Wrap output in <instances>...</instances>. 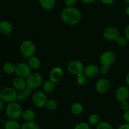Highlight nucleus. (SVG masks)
Listing matches in <instances>:
<instances>
[{"label":"nucleus","mask_w":129,"mask_h":129,"mask_svg":"<svg viewBox=\"0 0 129 129\" xmlns=\"http://www.w3.org/2000/svg\"><path fill=\"white\" fill-rule=\"evenodd\" d=\"M76 81L77 83L80 85H85L88 82V77L84 73H81L77 76Z\"/></svg>","instance_id":"nucleus-27"},{"label":"nucleus","mask_w":129,"mask_h":129,"mask_svg":"<svg viewBox=\"0 0 129 129\" xmlns=\"http://www.w3.org/2000/svg\"><path fill=\"white\" fill-rule=\"evenodd\" d=\"M28 86L32 89L37 88L42 84L43 78L41 74L38 73H31L26 79Z\"/></svg>","instance_id":"nucleus-7"},{"label":"nucleus","mask_w":129,"mask_h":129,"mask_svg":"<svg viewBox=\"0 0 129 129\" xmlns=\"http://www.w3.org/2000/svg\"><path fill=\"white\" fill-rule=\"evenodd\" d=\"M1 86H0V92H1Z\"/></svg>","instance_id":"nucleus-45"},{"label":"nucleus","mask_w":129,"mask_h":129,"mask_svg":"<svg viewBox=\"0 0 129 129\" xmlns=\"http://www.w3.org/2000/svg\"><path fill=\"white\" fill-rule=\"evenodd\" d=\"M15 73L17 76L26 79L31 73V69L28 64L23 62L19 63L16 66Z\"/></svg>","instance_id":"nucleus-8"},{"label":"nucleus","mask_w":129,"mask_h":129,"mask_svg":"<svg viewBox=\"0 0 129 129\" xmlns=\"http://www.w3.org/2000/svg\"><path fill=\"white\" fill-rule=\"evenodd\" d=\"M71 110L73 114L75 115H79L83 112V106L81 103L79 102H76L74 103L71 107Z\"/></svg>","instance_id":"nucleus-21"},{"label":"nucleus","mask_w":129,"mask_h":129,"mask_svg":"<svg viewBox=\"0 0 129 129\" xmlns=\"http://www.w3.org/2000/svg\"><path fill=\"white\" fill-rule=\"evenodd\" d=\"M1 125H0V129H1Z\"/></svg>","instance_id":"nucleus-46"},{"label":"nucleus","mask_w":129,"mask_h":129,"mask_svg":"<svg viewBox=\"0 0 129 129\" xmlns=\"http://www.w3.org/2000/svg\"><path fill=\"white\" fill-rule=\"evenodd\" d=\"M27 64L31 69H37L40 66V59L37 56L32 55L28 58Z\"/></svg>","instance_id":"nucleus-17"},{"label":"nucleus","mask_w":129,"mask_h":129,"mask_svg":"<svg viewBox=\"0 0 129 129\" xmlns=\"http://www.w3.org/2000/svg\"><path fill=\"white\" fill-rule=\"evenodd\" d=\"M23 110L18 103L12 102L8 103L6 108V114L10 119L18 120L22 116Z\"/></svg>","instance_id":"nucleus-2"},{"label":"nucleus","mask_w":129,"mask_h":129,"mask_svg":"<svg viewBox=\"0 0 129 129\" xmlns=\"http://www.w3.org/2000/svg\"><path fill=\"white\" fill-rule=\"evenodd\" d=\"M108 68L109 67L107 66L102 65V67L100 68V73L102 75H105V74H107L108 73Z\"/></svg>","instance_id":"nucleus-34"},{"label":"nucleus","mask_w":129,"mask_h":129,"mask_svg":"<svg viewBox=\"0 0 129 129\" xmlns=\"http://www.w3.org/2000/svg\"><path fill=\"white\" fill-rule=\"evenodd\" d=\"M12 84L14 88L18 91H22L27 86L26 79H24V78H20L18 76L14 78Z\"/></svg>","instance_id":"nucleus-15"},{"label":"nucleus","mask_w":129,"mask_h":129,"mask_svg":"<svg viewBox=\"0 0 129 129\" xmlns=\"http://www.w3.org/2000/svg\"><path fill=\"white\" fill-rule=\"evenodd\" d=\"M125 12H126V14H127V15L129 16V5L128 6H127V8H126Z\"/></svg>","instance_id":"nucleus-43"},{"label":"nucleus","mask_w":129,"mask_h":129,"mask_svg":"<svg viewBox=\"0 0 129 129\" xmlns=\"http://www.w3.org/2000/svg\"><path fill=\"white\" fill-rule=\"evenodd\" d=\"M116 42L117 44H118V45L120 47H123L127 44V39H126L125 37H123V36H120V35L117 39L116 40Z\"/></svg>","instance_id":"nucleus-29"},{"label":"nucleus","mask_w":129,"mask_h":129,"mask_svg":"<svg viewBox=\"0 0 129 129\" xmlns=\"http://www.w3.org/2000/svg\"><path fill=\"white\" fill-rule=\"evenodd\" d=\"M115 60V55L114 53L110 50L104 52L102 53L100 57V64L103 66H110L114 63Z\"/></svg>","instance_id":"nucleus-10"},{"label":"nucleus","mask_w":129,"mask_h":129,"mask_svg":"<svg viewBox=\"0 0 129 129\" xmlns=\"http://www.w3.org/2000/svg\"><path fill=\"white\" fill-rule=\"evenodd\" d=\"M73 129H90V127L88 123L82 122L78 123Z\"/></svg>","instance_id":"nucleus-30"},{"label":"nucleus","mask_w":129,"mask_h":129,"mask_svg":"<svg viewBox=\"0 0 129 129\" xmlns=\"http://www.w3.org/2000/svg\"><path fill=\"white\" fill-rule=\"evenodd\" d=\"M110 82L106 78H102L97 81L95 84V89L98 93H105L110 88Z\"/></svg>","instance_id":"nucleus-11"},{"label":"nucleus","mask_w":129,"mask_h":129,"mask_svg":"<svg viewBox=\"0 0 129 129\" xmlns=\"http://www.w3.org/2000/svg\"><path fill=\"white\" fill-rule=\"evenodd\" d=\"M45 108L49 111H54L57 108V103L54 100L48 99L45 105Z\"/></svg>","instance_id":"nucleus-26"},{"label":"nucleus","mask_w":129,"mask_h":129,"mask_svg":"<svg viewBox=\"0 0 129 129\" xmlns=\"http://www.w3.org/2000/svg\"><path fill=\"white\" fill-rule=\"evenodd\" d=\"M115 98L118 102L127 100L129 97V89L125 86L118 87L115 91Z\"/></svg>","instance_id":"nucleus-12"},{"label":"nucleus","mask_w":129,"mask_h":129,"mask_svg":"<svg viewBox=\"0 0 129 129\" xmlns=\"http://www.w3.org/2000/svg\"><path fill=\"white\" fill-rule=\"evenodd\" d=\"M26 98L27 97L26 96V95L24 94V93L22 91H19V92L17 94V100L18 102H23V101H25L26 99Z\"/></svg>","instance_id":"nucleus-31"},{"label":"nucleus","mask_w":129,"mask_h":129,"mask_svg":"<svg viewBox=\"0 0 129 129\" xmlns=\"http://www.w3.org/2000/svg\"><path fill=\"white\" fill-rule=\"evenodd\" d=\"M125 37L127 39V40L129 41V25H127L125 30Z\"/></svg>","instance_id":"nucleus-38"},{"label":"nucleus","mask_w":129,"mask_h":129,"mask_svg":"<svg viewBox=\"0 0 129 129\" xmlns=\"http://www.w3.org/2000/svg\"><path fill=\"white\" fill-rule=\"evenodd\" d=\"M120 36V31L117 28L110 26L104 30L103 37L105 40L110 42L116 41L117 38Z\"/></svg>","instance_id":"nucleus-9"},{"label":"nucleus","mask_w":129,"mask_h":129,"mask_svg":"<svg viewBox=\"0 0 129 129\" xmlns=\"http://www.w3.org/2000/svg\"><path fill=\"white\" fill-rule=\"evenodd\" d=\"M125 82L127 83V85L129 86V71L127 73V74H126L125 76Z\"/></svg>","instance_id":"nucleus-41"},{"label":"nucleus","mask_w":129,"mask_h":129,"mask_svg":"<svg viewBox=\"0 0 129 129\" xmlns=\"http://www.w3.org/2000/svg\"><path fill=\"white\" fill-rule=\"evenodd\" d=\"M47 100V97L45 92L42 91H37L31 95L32 103L37 108H42L45 107Z\"/></svg>","instance_id":"nucleus-5"},{"label":"nucleus","mask_w":129,"mask_h":129,"mask_svg":"<svg viewBox=\"0 0 129 129\" xmlns=\"http://www.w3.org/2000/svg\"><path fill=\"white\" fill-rule=\"evenodd\" d=\"M43 90L45 93H50L54 91L55 89V83L52 81L51 80H49L45 81L43 84Z\"/></svg>","instance_id":"nucleus-19"},{"label":"nucleus","mask_w":129,"mask_h":129,"mask_svg":"<svg viewBox=\"0 0 129 129\" xmlns=\"http://www.w3.org/2000/svg\"><path fill=\"white\" fill-rule=\"evenodd\" d=\"M88 121L89 123L92 125H98L101 122H102V119H101L100 116L98 115V114H91L88 118Z\"/></svg>","instance_id":"nucleus-25"},{"label":"nucleus","mask_w":129,"mask_h":129,"mask_svg":"<svg viewBox=\"0 0 129 129\" xmlns=\"http://www.w3.org/2000/svg\"><path fill=\"white\" fill-rule=\"evenodd\" d=\"M17 94L16 90L15 88H5L3 89L0 92V98L6 103H10L15 102L17 100Z\"/></svg>","instance_id":"nucleus-3"},{"label":"nucleus","mask_w":129,"mask_h":129,"mask_svg":"<svg viewBox=\"0 0 129 129\" xmlns=\"http://www.w3.org/2000/svg\"><path fill=\"white\" fill-rule=\"evenodd\" d=\"M1 129H3V128H1ZM4 129H5V128H4Z\"/></svg>","instance_id":"nucleus-47"},{"label":"nucleus","mask_w":129,"mask_h":129,"mask_svg":"<svg viewBox=\"0 0 129 129\" xmlns=\"http://www.w3.org/2000/svg\"><path fill=\"white\" fill-rule=\"evenodd\" d=\"M124 1L125 3H127V4H129V0H124Z\"/></svg>","instance_id":"nucleus-44"},{"label":"nucleus","mask_w":129,"mask_h":129,"mask_svg":"<svg viewBox=\"0 0 129 129\" xmlns=\"http://www.w3.org/2000/svg\"><path fill=\"white\" fill-rule=\"evenodd\" d=\"M68 72L72 75L78 76L79 74L83 73L84 66L83 62L78 60H72L68 64L67 67Z\"/></svg>","instance_id":"nucleus-6"},{"label":"nucleus","mask_w":129,"mask_h":129,"mask_svg":"<svg viewBox=\"0 0 129 129\" xmlns=\"http://www.w3.org/2000/svg\"><path fill=\"white\" fill-rule=\"evenodd\" d=\"M61 18L63 22L69 26H74L78 24L81 18L80 11L73 6H66L61 12Z\"/></svg>","instance_id":"nucleus-1"},{"label":"nucleus","mask_w":129,"mask_h":129,"mask_svg":"<svg viewBox=\"0 0 129 129\" xmlns=\"http://www.w3.org/2000/svg\"><path fill=\"white\" fill-rule=\"evenodd\" d=\"M39 3L43 9L50 10L55 6V0H39Z\"/></svg>","instance_id":"nucleus-18"},{"label":"nucleus","mask_w":129,"mask_h":129,"mask_svg":"<svg viewBox=\"0 0 129 129\" xmlns=\"http://www.w3.org/2000/svg\"><path fill=\"white\" fill-rule=\"evenodd\" d=\"M123 118L127 123H129V110L125 111L123 115Z\"/></svg>","instance_id":"nucleus-36"},{"label":"nucleus","mask_w":129,"mask_h":129,"mask_svg":"<svg viewBox=\"0 0 129 129\" xmlns=\"http://www.w3.org/2000/svg\"><path fill=\"white\" fill-rule=\"evenodd\" d=\"M21 129H40V127L35 121H25L21 126Z\"/></svg>","instance_id":"nucleus-24"},{"label":"nucleus","mask_w":129,"mask_h":129,"mask_svg":"<svg viewBox=\"0 0 129 129\" xmlns=\"http://www.w3.org/2000/svg\"><path fill=\"white\" fill-rule=\"evenodd\" d=\"M83 73L88 78H93L98 75L100 73V69L97 66L94 64H89L84 67Z\"/></svg>","instance_id":"nucleus-14"},{"label":"nucleus","mask_w":129,"mask_h":129,"mask_svg":"<svg viewBox=\"0 0 129 129\" xmlns=\"http://www.w3.org/2000/svg\"><path fill=\"white\" fill-rule=\"evenodd\" d=\"M32 90H33L32 88H30V87H29V86H26V88H24V89L22 90V91L23 92L24 94L26 95V97H28V96H30V95H31V94H32Z\"/></svg>","instance_id":"nucleus-33"},{"label":"nucleus","mask_w":129,"mask_h":129,"mask_svg":"<svg viewBox=\"0 0 129 129\" xmlns=\"http://www.w3.org/2000/svg\"><path fill=\"white\" fill-rule=\"evenodd\" d=\"M16 66L12 62H6L3 66V71L7 74H11L15 73Z\"/></svg>","instance_id":"nucleus-23"},{"label":"nucleus","mask_w":129,"mask_h":129,"mask_svg":"<svg viewBox=\"0 0 129 129\" xmlns=\"http://www.w3.org/2000/svg\"><path fill=\"white\" fill-rule=\"evenodd\" d=\"M96 129H113L110 123L107 122H101L97 125Z\"/></svg>","instance_id":"nucleus-28"},{"label":"nucleus","mask_w":129,"mask_h":129,"mask_svg":"<svg viewBox=\"0 0 129 129\" xmlns=\"http://www.w3.org/2000/svg\"><path fill=\"white\" fill-rule=\"evenodd\" d=\"M120 107L123 111H126L129 110V103L127 100L122 101L120 102Z\"/></svg>","instance_id":"nucleus-32"},{"label":"nucleus","mask_w":129,"mask_h":129,"mask_svg":"<svg viewBox=\"0 0 129 129\" xmlns=\"http://www.w3.org/2000/svg\"><path fill=\"white\" fill-rule=\"evenodd\" d=\"M21 117L25 121H32L35 118V113L32 110L26 109L25 111H23Z\"/></svg>","instance_id":"nucleus-22"},{"label":"nucleus","mask_w":129,"mask_h":129,"mask_svg":"<svg viewBox=\"0 0 129 129\" xmlns=\"http://www.w3.org/2000/svg\"><path fill=\"white\" fill-rule=\"evenodd\" d=\"M100 1L102 3L105 4V5H109L113 3L114 0H100Z\"/></svg>","instance_id":"nucleus-39"},{"label":"nucleus","mask_w":129,"mask_h":129,"mask_svg":"<svg viewBox=\"0 0 129 129\" xmlns=\"http://www.w3.org/2000/svg\"><path fill=\"white\" fill-rule=\"evenodd\" d=\"M5 129H21V125L16 120L10 119L5 122Z\"/></svg>","instance_id":"nucleus-20"},{"label":"nucleus","mask_w":129,"mask_h":129,"mask_svg":"<svg viewBox=\"0 0 129 129\" xmlns=\"http://www.w3.org/2000/svg\"><path fill=\"white\" fill-rule=\"evenodd\" d=\"M77 1L78 0H64V4L66 6H73Z\"/></svg>","instance_id":"nucleus-35"},{"label":"nucleus","mask_w":129,"mask_h":129,"mask_svg":"<svg viewBox=\"0 0 129 129\" xmlns=\"http://www.w3.org/2000/svg\"><path fill=\"white\" fill-rule=\"evenodd\" d=\"M20 52L25 57L29 58L34 55L36 50L35 44L30 40H26L20 45Z\"/></svg>","instance_id":"nucleus-4"},{"label":"nucleus","mask_w":129,"mask_h":129,"mask_svg":"<svg viewBox=\"0 0 129 129\" xmlns=\"http://www.w3.org/2000/svg\"><path fill=\"white\" fill-rule=\"evenodd\" d=\"M118 129H129V123H123L118 127Z\"/></svg>","instance_id":"nucleus-37"},{"label":"nucleus","mask_w":129,"mask_h":129,"mask_svg":"<svg viewBox=\"0 0 129 129\" xmlns=\"http://www.w3.org/2000/svg\"><path fill=\"white\" fill-rule=\"evenodd\" d=\"M82 2L85 4H91L95 1V0H81Z\"/></svg>","instance_id":"nucleus-40"},{"label":"nucleus","mask_w":129,"mask_h":129,"mask_svg":"<svg viewBox=\"0 0 129 129\" xmlns=\"http://www.w3.org/2000/svg\"><path fill=\"white\" fill-rule=\"evenodd\" d=\"M0 1H1V0H0Z\"/></svg>","instance_id":"nucleus-48"},{"label":"nucleus","mask_w":129,"mask_h":129,"mask_svg":"<svg viewBox=\"0 0 129 129\" xmlns=\"http://www.w3.org/2000/svg\"><path fill=\"white\" fill-rule=\"evenodd\" d=\"M3 103H4L3 101L0 98V112H1V111L3 110V107H4Z\"/></svg>","instance_id":"nucleus-42"},{"label":"nucleus","mask_w":129,"mask_h":129,"mask_svg":"<svg viewBox=\"0 0 129 129\" xmlns=\"http://www.w3.org/2000/svg\"><path fill=\"white\" fill-rule=\"evenodd\" d=\"M13 30V26L10 22L3 20L0 22V32L4 35H9Z\"/></svg>","instance_id":"nucleus-16"},{"label":"nucleus","mask_w":129,"mask_h":129,"mask_svg":"<svg viewBox=\"0 0 129 129\" xmlns=\"http://www.w3.org/2000/svg\"><path fill=\"white\" fill-rule=\"evenodd\" d=\"M62 76L63 70L60 67H55L52 68L49 73V79L55 83L60 81Z\"/></svg>","instance_id":"nucleus-13"}]
</instances>
